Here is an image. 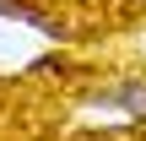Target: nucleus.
Masks as SVG:
<instances>
[{
	"instance_id": "f257e3e1",
	"label": "nucleus",
	"mask_w": 146,
	"mask_h": 141,
	"mask_svg": "<svg viewBox=\"0 0 146 141\" xmlns=\"http://www.w3.org/2000/svg\"><path fill=\"white\" fill-rule=\"evenodd\" d=\"M98 103H114L125 114H146V76H125V82L98 87Z\"/></svg>"
},
{
	"instance_id": "f03ea898",
	"label": "nucleus",
	"mask_w": 146,
	"mask_h": 141,
	"mask_svg": "<svg viewBox=\"0 0 146 141\" xmlns=\"http://www.w3.org/2000/svg\"><path fill=\"white\" fill-rule=\"evenodd\" d=\"M0 11H5V16H27V22L43 27V33H60V22H54L43 5H33V0H0Z\"/></svg>"
}]
</instances>
